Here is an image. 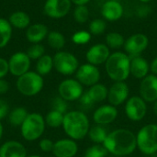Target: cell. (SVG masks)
Listing matches in <instances>:
<instances>
[{
    "instance_id": "cell-44",
    "label": "cell",
    "mask_w": 157,
    "mask_h": 157,
    "mask_svg": "<svg viewBox=\"0 0 157 157\" xmlns=\"http://www.w3.org/2000/svg\"><path fill=\"white\" fill-rule=\"evenodd\" d=\"M90 0H71V2H73L74 4H75L76 6H82V5H86V3H88Z\"/></svg>"
},
{
    "instance_id": "cell-21",
    "label": "cell",
    "mask_w": 157,
    "mask_h": 157,
    "mask_svg": "<svg viewBox=\"0 0 157 157\" xmlns=\"http://www.w3.org/2000/svg\"><path fill=\"white\" fill-rule=\"evenodd\" d=\"M101 13L106 19L110 21H115L121 18V17L122 16L123 8L119 2L110 0L103 5Z\"/></svg>"
},
{
    "instance_id": "cell-2",
    "label": "cell",
    "mask_w": 157,
    "mask_h": 157,
    "mask_svg": "<svg viewBox=\"0 0 157 157\" xmlns=\"http://www.w3.org/2000/svg\"><path fill=\"white\" fill-rule=\"evenodd\" d=\"M63 128L72 140H82L88 134L90 125L84 112L73 110L64 114Z\"/></svg>"
},
{
    "instance_id": "cell-29",
    "label": "cell",
    "mask_w": 157,
    "mask_h": 157,
    "mask_svg": "<svg viewBox=\"0 0 157 157\" xmlns=\"http://www.w3.org/2000/svg\"><path fill=\"white\" fill-rule=\"evenodd\" d=\"M47 41H48V44L52 48L56 49V50L62 49L65 44V39L63 35L58 31H52L48 33Z\"/></svg>"
},
{
    "instance_id": "cell-48",
    "label": "cell",
    "mask_w": 157,
    "mask_h": 157,
    "mask_svg": "<svg viewBox=\"0 0 157 157\" xmlns=\"http://www.w3.org/2000/svg\"><path fill=\"white\" fill-rule=\"evenodd\" d=\"M27 157H41V156H40V155H29V156H27Z\"/></svg>"
},
{
    "instance_id": "cell-35",
    "label": "cell",
    "mask_w": 157,
    "mask_h": 157,
    "mask_svg": "<svg viewBox=\"0 0 157 157\" xmlns=\"http://www.w3.org/2000/svg\"><path fill=\"white\" fill-rule=\"evenodd\" d=\"M27 54L31 60H39L41 56L44 55V47L41 44L34 43L28 49Z\"/></svg>"
},
{
    "instance_id": "cell-8",
    "label": "cell",
    "mask_w": 157,
    "mask_h": 157,
    "mask_svg": "<svg viewBox=\"0 0 157 157\" xmlns=\"http://www.w3.org/2000/svg\"><path fill=\"white\" fill-rule=\"evenodd\" d=\"M147 112L146 102L138 96L129 98L125 105L126 116L133 121H139L144 118Z\"/></svg>"
},
{
    "instance_id": "cell-5",
    "label": "cell",
    "mask_w": 157,
    "mask_h": 157,
    "mask_svg": "<svg viewBox=\"0 0 157 157\" xmlns=\"http://www.w3.org/2000/svg\"><path fill=\"white\" fill-rule=\"evenodd\" d=\"M45 130V120L39 113H29L21 125V134L27 141L39 139Z\"/></svg>"
},
{
    "instance_id": "cell-14",
    "label": "cell",
    "mask_w": 157,
    "mask_h": 157,
    "mask_svg": "<svg viewBox=\"0 0 157 157\" xmlns=\"http://www.w3.org/2000/svg\"><path fill=\"white\" fill-rule=\"evenodd\" d=\"M140 97L145 102H155L157 100V75H148L140 86Z\"/></svg>"
},
{
    "instance_id": "cell-20",
    "label": "cell",
    "mask_w": 157,
    "mask_h": 157,
    "mask_svg": "<svg viewBox=\"0 0 157 157\" xmlns=\"http://www.w3.org/2000/svg\"><path fill=\"white\" fill-rule=\"evenodd\" d=\"M130 59H131L130 72L134 77L138 79H144L145 76L148 75L150 66L144 58L141 56H135Z\"/></svg>"
},
{
    "instance_id": "cell-28",
    "label": "cell",
    "mask_w": 157,
    "mask_h": 157,
    "mask_svg": "<svg viewBox=\"0 0 157 157\" xmlns=\"http://www.w3.org/2000/svg\"><path fill=\"white\" fill-rule=\"evenodd\" d=\"M53 67V59L50 55H43L41 56L36 65L37 73L40 75H45L51 72Z\"/></svg>"
},
{
    "instance_id": "cell-42",
    "label": "cell",
    "mask_w": 157,
    "mask_h": 157,
    "mask_svg": "<svg viewBox=\"0 0 157 157\" xmlns=\"http://www.w3.org/2000/svg\"><path fill=\"white\" fill-rule=\"evenodd\" d=\"M8 88H9L8 83L6 80H4L3 78L0 79V95L6 94L8 91Z\"/></svg>"
},
{
    "instance_id": "cell-47",
    "label": "cell",
    "mask_w": 157,
    "mask_h": 157,
    "mask_svg": "<svg viewBox=\"0 0 157 157\" xmlns=\"http://www.w3.org/2000/svg\"><path fill=\"white\" fill-rule=\"evenodd\" d=\"M141 2H144V3H147V2H150L151 0H140Z\"/></svg>"
},
{
    "instance_id": "cell-34",
    "label": "cell",
    "mask_w": 157,
    "mask_h": 157,
    "mask_svg": "<svg viewBox=\"0 0 157 157\" xmlns=\"http://www.w3.org/2000/svg\"><path fill=\"white\" fill-rule=\"evenodd\" d=\"M106 27H107V24L103 19L97 18V19H94L89 24V31L94 35H99L105 31Z\"/></svg>"
},
{
    "instance_id": "cell-31",
    "label": "cell",
    "mask_w": 157,
    "mask_h": 157,
    "mask_svg": "<svg viewBox=\"0 0 157 157\" xmlns=\"http://www.w3.org/2000/svg\"><path fill=\"white\" fill-rule=\"evenodd\" d=\"M106 42H107V46L112 49H118L122 45H124L125 43L122 35L117 32L109 33L106 37Z\"/></svg>"
},
{
    "instance_id": "cell-36",
    "label": "cell",
    "mask_w": 157,
    "mask_h": 157,
    "mask_svg": "<svg viewBox=\"0 0 157 157\" xmlns=\"http://www.w3.org/2000/svg\"><path fill=\"white\" fill-rule=\"evenodd\" d=\"M67 109H68V105H67V101L64 100L63 98H62L60 96L55 98L52 101V110L58 111L62 114H66L67 113Z\"/></svg>"
},
{
    "instance_id": "cell-15",
    "label": "cell",
    "mask_w": 157,
    "mask_h": 157,
    "mask_svg": "<svg viewBox=\"0 0 157 157\" xmlns=\"http://www.w3.org/2000/svg\"><path fill=\"white\" fill-rule=\"evenodd\" d=\"M129 96V86L125 82H115L108 93V99L110 105L116 107L127 100Z\"/></svg>"
},
{
    "instance_id": "cell-16",
    "label": "cell",
    "mask_w": 157,
    "mask_h": 157,
    "mask_svg": "<svg viewBox=\"0 0 157 157\" xmlns=\"http://www.w3.org/2000/svg\"><path fill=\"white\" fill-rule=\"evenodd\" d=\"M118 116L116 107L112 105H103L96 109L93 114L94 121L98 125H108L112 123Z\"/></svg>"
},
{
    "instance_id": "cell-30",
    "label": "cell",
    "mask_w": 157,
    "mask_h": 157,
    "mask_svg": "<svg viewBox=\"0 0 157 157\" xmlns=\"http://www.w3.org/2000/svg\"><path fill=\"white\" fill-rule=\"evenodd\" d=\"M64 114H62L55 110H51L45 117V123L52 128H58L63 126Z\"/></svg>"
},
{
    "instance_id": "cell-41",
    "label": "cell",
    "mask_w": 157,
    "mask_h": 157,
    "mask_svg": "<svg viewBox=\"0 0 157 157\" xmlns=\"http://www.w3.org/2000/svg\"><path fill=\"white\" fill-rule=\"evenodd\" d=\"M7 114H8V105L5 100L0 99V120L4 119Z\"/></svg>"
},
{
    "instance_id": "cell-17",
    "label": "cell",
    "mask_w": 157,
    "mask_h": 157,
    "mask_svg": "<svg viewBox=\"0 0 157 157\" xmlns=\"http://www.w3.org/2000/svg\"><path fill=\"white\" fill-rule=\"evenodd\" d=\"M78 151V146L75 140L62 139L54 143L52 153L55 157H74Z\"/></svg>"
},
{
    "instance_id": "cell-37",
    "label": "cell",
    "mask_w": 157,
    "mask_h": 157,
    "mask_svg": "<svg viewBox=\"0 0 157 157\" xmlns=\"http://www.w3.org/2000/svg\"><path fill=\"white\" fill-rule=\"evenodd\" d=\"M79 104H80V106H81V108L83 109L89 110V109H91L94 107V105L96 103L92 100V98H90V96L88 95V93L86 91V92L83 93V95L80 97V98H79Z\"/></svg>"
},
{
    "instance_id": "cell-38",
    "label": "cell",
    "mask_w": 157,
    "mask_h": 157,
    "mask_svg": "<svg viewBox=\"0 0 157 157\" xmlns=\"http://www.w3.org/2000/svg\"><path fill=\"white\" fill-rule=\"evenodd\" d=\"M90 38V33L86 31H79L73 36V41L76 44H86L89 41Z\"/></svg>"
},
{
    "instance_id": "cell-40",
    "label": "cell",
    "mask_w": 157,
    "mask_h": 157,
    "mask_svg": "<svg viewBox=\"0 0 157 157\" xmlns=\"http://www.w3.org/2000/svg\"><path fill=\"white\" fill-rule=\"evenodd\" d=\"M9 71L8 67V62L3 58H0V79H2L4 76L6 75V74Z\"/></svg>"
},
{
    "instance_id": "cell-26",
    "label": "cell",
    "mask_w": 157,
    "mask_h": 157,
    "mask_svg": "<svg viewBox=\"0 0 157 157\" xmlns=\"http://www.w3.org/2000/svg\"><path fill=\"white\" fill-rule=\"evenodd\" d=\"M29 113L24 108H16L8 114V121L12 126H21Z\"/></svg>"
},
{
    "instance_id": "cell-10",
    "label": "cell",
    "mask_w": 157,
    "mask_h": 157,
    "mask_svg": "<svg viewBox=\"0 0 157 157\" xmlns=\"http://www.w3.org/2000/svg\"><path fill=\"white\" fill-rule=\"evenodd\" d=\"M100 79V72L96 65L86 63L78 67L76 71V80L87 86H92L98 83Z\"/></svg>"
},
{
    "instance_id": "cell-13",
    "label": "cell",
    "mask_w": 157,
    "mask_h": 157,
    "mask_svg": "<svg viewBox=\"0 0 157 157\" xmlns=\"http://www.w3.org/2000/svg\"><path fill=\"white\" fill-rule=\"evenodd\" d=\"M71 8V0H47L44 5V13L52 18H61L68 14Z\"/></svg>"
},
{
    "instance_id": "cell-18",
    "label": "cell",
    "mask_w": 157,
    "mask_h": 157,
    "mask_svg": "<svg viewBox=\"0 0 157 157\" xmlns=\"http://www.w3.org/2000/svg\"><path fill=\"white\" fill-rule=\"evenodd\" d=\"M109 55V49L106 44H97L86 52V60L93 65H98L106 63Z\"/></svg>"
},
{
    "instance_id": "cell-4",
    "label": "cell",
    "mask_w": 157,
    "mask_h": 157,
    "mask_svg": "<svg viewBox=\"0 0 157 157\" xmlns=\"http://www.w3.org/2000/svg\"><path fill=\"white\" fill-rule=\"evenodd\" d=\"M138 149L146 155L157 152V124H147L144 126L136 135Z\"/></svg>"
},
{
    "instance_id": "cell-11",
    "label": "cell",
    "mask_w": 157,
    "mask_h": 157,
    "mask_svg": "<svg viewBox=\"0 0 157 157\" xmlns=\"http://www.w3.org/2000/svg\"><path fill=\"white\" fill-rule=\"evenodd\" d=\"M149 43L148 38L142 33L134 34L131 36L124 43V49L130 55L129 57L140 56V54L147 48Z\"/></svg>"
},
{
    "instance_id": "cell-19",
    "label": "cell",
    "mask_w": 157,
    "mask_h": 157,
    "mask_svg": "<svg viewBox=\"0 0 157 157\" xmlns=\"http://www.w3.org/2000/svg\"><path fill=\"white\" fill-rule=\"evenodd\" d=\"M0 157H27V151L20 143L9 141L0 147Z\"/></svg>"
},
{
    "instance_id": "cell-12",
    "label": "cell",
    "mask_w": 157,
    "mask_h": 157,
    "mask_svg": "<svg viewBox=\"0 0 157 157\" xmlns=\"http://www.w3.org/2000/svg\"><path fill=\"white\" fill-rule=\"evenodd\" d=\"M30 66V59L25 52H17L13 54L8 61L9 72L16 76H21L29 72Z\"/></svg>"
},
{
    "instance_id": "cell-3",
    "label": "cell",
    "mask_w": 157,
    "mask_h": 157,
    "mask_svg": "<svg viewBox=\"0 0 157 157\" xmlns=\"http://www.w3.org/2000/svg\"><path fill=\"white\" fill-rule=\"evenodd\" d=\"M130 57L121 52L110 54L106 62V71L110 79L115 82H124L130 75Z\"/></svg>"
},
{
    "instance_id": "cell-7",
    "label": "cell",
    "mask_w": 157,
    "mask_h": 157,
    "mask_svg": "<svg viewBox=\"0 0 157 157\" xmlns=\"http://www.w3.org/2000/svg\"><path fill=\"white\" fill-rule=\"evenodd\" d=\"M53 59V67L60 74L64 75H73L78 69V60L76 57L67 52H57Z\"/></svg>"
},
{
    "instance_id": "cell-9",
    "label": "cell",
    "mask_w": 157,
    "mask_h": 157,
    "mask_svg": "<svg viewBox=\"0 0 157 157\" xmlns=\"http://www.w3.org/2000/svg\"><path fill=\"white\" fill-rule=\"evenodd\" d=\"M59 95L66 101H75L83 95V85L75 79L63 80L58 87Z\"/></svg>"
},
{
    "instance_id": "cell-1",
    "label": "cell",
    "mask_w": 157,
    "mask_h": 157,
    "mask_svg": "<svg viewBox=\"0 0 157 157\" xmlns=\"http://www.w3.org/2000/svg\"><path fill=\"white\" fill-rule=\"evenodd\" d=\"M103 145L109 153L114 155H129L137 148L136 136L129 130L118 129L109 133Z\"/></svg>"
},
{
    "instance_id": "cell-6",
    "label": "cell",
    "mask_w": 157,
    "mask_h": 157,
    "mask_svg": "<svg viewBox=\"0 0 157 157\" xmlns=\"http://www.w3.org/2000/svg\"><path fill=\"white\" fill-rule=\"evenodd\" d=\"M43 79L40 75L35 72H27L17 78V88L24 96H35L41 91Z\"/></svg>"
},
{
    "instance_id": "cell-24",
    "label": "cell",
    "mask_w": 157,
    "mask_h": 157,
    "mask_svg": "<svg viewBox=\"0 0 157 157\" xmlns=\"http://www.w3.org/2000/svg\"><path fill=\"white\" fill-rule=\"evenodd\" d=\"M87 93L90 96V98H92V100L95 103H98V102H102L106 98H108L109 90L104 85L96 84V85L90 86V88L87 90Z\"/></svg>"
},
{
    "instance_id": "cell-33",
    "label": "cell",
    "mask_w": 157,
    "mask_h": 157,
    "mask_svg": "<svg viewBox=\"0 0 157 157\" xmlns=\"http://www.w3.org/2000/svg\"><path fill=\"white\" fill-rule=\"evenodd\" d=\"M74 17H75V21L78 22V23H85V22H86L88 17H89L88 8L85 5L77 6L75 8V11H74Z\"/></svg>"
},
{
    "instance_id": "cell-43",
    "label": "cell",
    "mask_w": 157,
    "mask_h": 157,
    "mask_svg": "<svg viewBox=\"0 0 157 157\" xmlns=\"http://www.w3.org/2000/svg\"><path fill=\"white\" fill-rule=\"evenodd\" d=\"M150 69H151L153 75H157V57L155 59H154V61L152 62L151 66H150Z\"/></svg>"
},
{
    "instance_id": "cell-22",
    "label": "cell",
    "mask_w": 157,
    "mask_h": 157,
    "mask_svg": "<svg viewBox=\"0 0 157 157\" xmlns=\"http://www.w3.org/2000/svg\"><path fill=\"white\" fill-rule=\"evenodd\" d=\"M48 35V29L43 24H34L29 27L26 32V36L29 41L32 43H38L41 41Z\"/></svg>"
},
{
    "instance_id": "cell-27",
    "label": "cell",
    "mask_w": 157,
    "mask_h": 157,
    "mask_svg": "<svg viewBox=\"0 0 157 157\" xmlns=\"http://www.w3.org/2000/svg\"><path fill=\"white\" fill-rule=\"evenodd\" d=\"M12 35V27L9 21L5 18H0V48L5 47Z\"/></svg>"
},
{
    "instance_id": "cell-32",
    "label": "cell",
    "mask_w": 157,
    "mask_h": 157,
    "mask_svg": "<svg viewBox=\"0 0 157 157\" xmlns=\"http://www.w3.org/2000/svg\"><path fill=\"white\" fill-rule=\"evenodd\" d=\"M109 152L103 144H95L86 149L84 157H106Z\"/></svg>"
},
{
    "instance_id": "cell-39",
    "label": "cell",
    "mask_w": 157,
    "mask_h": 157,
    "mask_svg": "<svg viewBox=\"0 0 157 157\" xmlns=\"http://www.w3.org/2000/svg\"><path fill=\"white\" fill-rule=\"evenodd\" d=\"M53 145H54L53 142L50 139H43L40 142V148L44 153L52 152Z\"/></svg>"
},
{
    "instance_id": "cell-25",
    "label": "cell",
    "mask_w": 157,
    "mask_h": 157,
    "mask_svg": "<svg viewBox=\"0 0 157 157\" xmlns=\"http://www.w3.org/2000/svg\"><path fill=\"white\" fill-rule=\"evenodd\" d=\"M30 22V18L29 15L23 11H17L14 12L9 17V23L11 26H14L17 29H25L29 26Z\"/></svg>"
},
{
    "instance_id": "cell-23",
    "label": "cell",
    "mask_w": 157,
    "mask_h": 157,
    "mask_svg": "<svg viewBox=\"0 0 157 157\" xmlns=\"http://www.w3.org/2000/svg\"><path fill=\"white\" fill-rule=\"evenodd\" d=\"M108 130L103 126V125H98L97 124L96 126H93L92 128L89 129L88 132V137L89 139L94 142L97 144H103L105 142L107 136L109 135Z\"/></svg>"
},
{
    "instance_id": "cell-45",
    "label": "cell",
    "mask_w": 157,
    "mask_h": 157,
    "mask_svg": "<svg viewBox=\"0 0 157 157\" xmlns=\"http://www.w3.org/2000/svg\"><path fill=\"white\" fill-rule=\"evenodd\" d=\"M154 112L157 116V100L155 102V105H154Z\"/></svg>"
},
{
    "instance_id": "cell-46",
    "label": "cell",
    "mask_w": 157,
    "mask_h": 157,
    "mask_svg": "<svg viewBox=\"0 0 157 157\" xmlns=\"http://www.w3.org/2000/svg\"><path fill=\"white\" fill-rule=\"evenodd\" d=\"M2 135H3V126H2V124L0 122V140L2 138Z\"/></svg>"
}]
</instances>
